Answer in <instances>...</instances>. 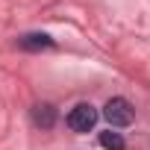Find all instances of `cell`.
Instances as JSON below:
<instances>
[{
	"label": "cell",
	"mask_w": 150,
	"mask_h": 150,
	"mask_svg": "<svg viewBox=\"0 0 150 150\" xmlns=\"http://www.w3.org/2000/svg\"><path fill=\"white\" fill-rule=\"evenodd\" d=\"M103 118H106L112 127H129L132 118H135V112H132L129 100H124V97H112V100H106V106H103Z\"/></svg>",
	"instance_id": "1"
},
{
	"label": "cell",
	"mask_w": 150,
	"mask_h": 150,
	"mask_svg": "<svg viewBox=\"0 0 150 150\" xmlns=\"http://www.w3.org/2000/svg\"><path fill=\"white\" fill-rule=\"evenodd\" d=\"M94 124H97V109L91 103H77L68 112V127L74 132H88V129H94Z\"/></svg>",
	"instance_id": "2"
},
{
	"label": "cell",
	"mask_w": 150,
	"mask_h": 150,
	"mask_svg": "<svg viewBox=\"0 0 150 150\" xmlns=\"http://www.w3.org/2000/svg\"><path fill=\"white\" fill-rule=\"evenodd\" d=\"M18 47L21 50H47V47H53V38L47 35V33H27V35H21L18 38Z\"/></svg>",
	"instance_id": "3"
},
{
	"label": "cell",
	"mask_w": 150,
	"mask_h": 150,
	"mask_svg": "<svg viewBox=\"0 0 150 150\" xmlns=\"http://www.w3.org/2000/svg\"><path fill=\"white\" fill-rule=\"evenodd\" d=\"M33 121H35V127L50 129V127L56 124V109H53L50 103H38V106L33 109Z\"/></svg>",
	"instance_id": "4"
},
{
	"label": "cell",
	"mask_w": 150,
	"mask_h": 150,
	"mask_svg": "<svg viewBox=\"0 0 150 150\" xmlns=\"http://www.w3.org/2000/svg\"><path fill=\"white\" fill-rule=\"evenodd\" d=\"M100 147H103V150H124V147H127V141H124V135H121V132L106 129V132H100Z\"/></svg>",
	"instance_id": "5"
}]
</instances>
